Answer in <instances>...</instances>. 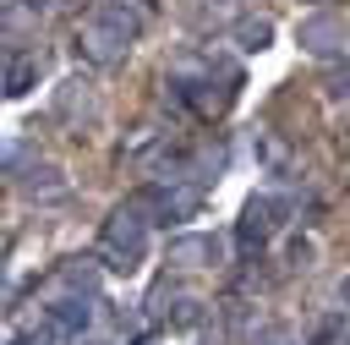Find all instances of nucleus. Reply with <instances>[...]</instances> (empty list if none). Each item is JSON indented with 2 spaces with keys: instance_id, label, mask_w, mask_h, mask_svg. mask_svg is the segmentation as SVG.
<instances>
[{
  "instance_id": "nucleus-1",
  "label": "nucleus",
  "mask_w": 350,
  "mask_h": 345,
  "mask_svg": "<svg viewBox=\"0 0 350 345\" xmlns=\"http://www.w3.org/2000/svg\"><path fill=\"white\" fill-rule=\"evenodd\" d=\"M142 27H148V16L131 0H98L77 27V49L93 66H120L131 55V44L142 38Z\"/></svg>"
},
{
  "instance_id": "nucleus-2",
  "label": "nucleus",
  "mask_w": 350,
  "mask_h": 345,
  "mask_svg": "<svg viewBox=\"0 0 350 345\" xmlns=\"http://www.w3.org/2000/svg\"><path fill=\"white\" fill-rule=\"evenodd\" d=\"M148 241H153V214L142 197H126L120 208H109V219L98 230V257L115 274H137L148 257Z\"/></svg>"
},
{
  "instance_id": "nucleus-8",
  "label": "nucleus",
  "mask_w": 350,
  "mask_h": 345,
  "mask_svg": "<svg viewBox=\"0 0 350 345\" xmlns=\"http://www.w3.org/2000/svg\"><path fill=\"white\" fill-rule=\"evenodd\" d=\"M11 181H16V192H22V197H33V203H55V197H66V186H71V181H66V170H60V164H49V159H33V164H27V170H16Z\"/></svg>"
},
{
  "instance_id": "nucleus-3",
  "label": "nucleus",
  "mask_w": 350,
  "mask_h": 345,
  "mask_svg": "<svg viewBox=\"0 0 350 345\" xmlns=\"http://www.w3.org/2000/svg\"><path fill=\"white\" fill-rule=\"evenodd\" d=\"M284 214H290V197H273V192L246 197V208H241V219H235V246H241V252H262V246L279 235Z\"/></svg>"
},
{
  "instance_id": "nucleus-7",
  "label": "nucleus",
  "mask_w": 350,
  "mask_h": 345,
  "mask_svg": "<svg viewBox=\"0 0 350 345\" xmlns=\"http://www.w3.org/2000/svg\"><path fill=\"white\" fill-rule=\"evenodd\" d=\"M164 257H170L175 268H219V263H224V235H213V230H186V235H170Z\"/></svg>"
},
{
  "instance_id": "nucleus-12",
  "label": "nucleus",
  "mask_w": 350,
  "mask_h": 345,
  "mask_svg": "<svg viewBox=\"0 0 350 345\" xmlns=\"http://www.w3.org/2000/svg\"><path fill=\"white\" fill-rule=\"evenodd\" d=\"M317 82H323L328 99H350V60H345V55H339V60H323V77H317Z\"/></svg>"
},
{
  "instance_id": "nucleus-9",
  "label": "nucleus",
  "mask_w": 350,
  "mask_h": 345,
  "mask_svg": "<svg viewBox=\"0 0 350 345\" xmlns=\"http://www.w3.org/2000/svg\"><path fill=\"white\" fill-rule=\"evenodd\" d=\"M55 115L60 120H93V88L82 77H71L60 93H55Z\"/></svg>"
},
{
  "instance_id": "nucleus-11",
  "label": "nucleus",
  "mask_w": 350,
  "mask_h": 345,
  "mask_svg": "<svg viewBox=\"0 0 350 345\" xmlns=\"http://www.w3.org/2000/svg\"><path fill=\"white\" fill-rule=\"evenodd\" d=\"M230 38H235V49L257 55V49H268V44H273V22H268V16H241V22L230 27Z\"/></svg>"
},
{
  "instance_id": "nucleus-13",
  "label": "nucleus",
  "mask_w": 350,
  "mask_h": 345,
  "mask_svg": "<svg viewBox=\"0 0 350 345\" xmlns=\"http://www.w3.org/2000/svg\"><path fill=\"white\" fill-rule=\"evenodd\" d=\"M5 345H38V334H11Z\"/></svg>"
},
{
  "instance_id": "nucleus-14",
  "label": "nucleus",
  "mask_w": 350,
  "mask_h": 345,
  "mask_svg": "<svg viewBox=\"0 0 350 345\" xmlns=\"http://www.w3.org/2000/svg\"><path fill=\"white\" fill-rule=\"evenodd\" d=\"M339 301H345V307H350V274H345V279H339Z\"/></svg>"
},
{
  "instance_id": "nucleus-15",
  "label": "nucleus",
  "mask_w": 350,
  "mask_h": 345,
  "mask_svg": "<svg viewBox=\"0 0 350 345\" xmlns=\"http://www.w3.org/2000/svg\"><path fill=\"white\" fill-rule=\"evenodd\" d=\"M345 345H350V329H345Z\"/></svg>"
},
{
  "instance_id": "nucleus-4",
  "label": "nucleus",
  "mask_w": 350,
  "mask_h": 345,
  "mask_svg": "<svg viewBox=\"0 0 350 345\" xmlns=\"http://www.w3.org/2000/svg\"><path fill=\"white\" fill-rule=\"evenodd\" d=\"M137 197L148 203L153 225H186V219L202 208V186H197V181H180V175H170V181H153V186H142Z\"/></svg>"
},
{
  "instance_id": "nucleus-6",
  "label": "nucleus",
  "mask_w": 350,
  "mask_h": 345,
  "mask_svg": "<svg viewBox=\"0 0 350 345\" xmlns=\"http://www.w3.org/2000/svg\"><path fill=\"white\" fill-rule=\"evenodd\" d=\"M93 329V290H71V296H55L44 307V334L49 340H82Z\"/></svg>"
},
{
  "instance_id": "nucleus-5",
  "label": "nucleus",
  "mask_w": 350,
  "mask_h": 345,
  "mask_svg": "<svg viewBox=\"0 0 350 345\" xmlns=\"http://www.w3.org/2000/svg\"><path fill=\"white\" fill-rule=\"evenodd\" d=\"M295 44L317 60H339L345 55V16L339 11H306L295 22Z\"/></svg>"
},
{
  "instance_id": "nucleus-10",
  "label": "nucleus",
  "mask_w": 350,
  "mask_h": 345,
  "mask_svg": "<svg viewBox=\"0 0 350 345\" xmlns=\"http://www.w3.org/2000/svg\"><path fill=\"white\" fill-rule=\"evenodd\" d=\"M33 82H38V55H33V49H11V55H5V93L22 99Z\"/></svg>"
}]
</instances>
